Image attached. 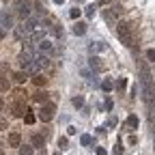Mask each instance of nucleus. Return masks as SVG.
<instances>
[{"mask_svg": "<svg viewBox=\"0 0 155 155\" xmlns=\"http://www.w3.org/2000/svg\"><path fill=\"white\" fill-rule=\"evenodd\" d=\"M58 147H61V151L69 149V140H67V136H61V138H58Z\"/></svg>", "mask_w": 155, "mask_h": 155, "instance_id": "19", "label": "nucleus"}, {"mask_svg": "<svg viewBox=\"0 0 155 155\" xmlns=\"http://www.w3.org/2000/svg\"><path fill=\"white\" fill-rule=\"evenodd\" d=\"M97 155H106V149H101V147H99V149H97Z\"/></svg>", "mask_w": 155, "mask_h": 155, "instance_id": "32", "label": "nucleus"}, {"mask_svg": "<svg viewBox=\"0 0 155 155\" xmlns=\"http://www.w3.org/2000/svg\"><path fill=\"white\" fill-rule=\"evenodd\" d=\"M101 91H104V93H110V91H112V82H110V80H104V82H101Z\"/></svg>", "mask_w": 155, "mask_h": 155, "instance_id": "21", "label": "nucleus"}, {"mask_svg": "<svg viewBox=\"0 0 155 155\" xmlns=\"http://www.w3.org/2000/svg\"><path fill=\"white\" fill-rule=\"evenodd\" d=\"M73 106L75 108H82L84 106V99H82V97H73Z\"/></svg>", "mask_w": 155, "mask_h": 155, "instance_id": "23", "label": "nucleus"}, {"mask_svg": "<svg viewBox=\"0 0 155 155\" xmlns=\"http://www.w3.org/2000/svg\"><path fill=\"white\" fill-rule=\"evenodd\" d=\"M24 121H26L28 125H32V123H35V114H30V112L26 110V114H24Z\"/></svg>", "mask_w": 155, "mask_h": 155, "instance_id": "22", "label": "nucleus"}, {"mask_svg": "<svg viewBox=\"0 0 155 155\" xmlns=\"http://www.w3.org/2000/svg\"><path fill=\"white\" fill-rule=\"evenodd\" d=\"M39 50H41L43 54H48V56H50V54L54 52V45L48 41V39H41V41H39Z\"/></svg>", "mask_w": 155, "mask_h": 155, "instance_id": "6", "label": "nucleus"}, {"mask_svg": "<svg viewBox=\"0 0 155 155\" xmlns=\"http://www.w3.org/2000/svg\"><path fill=\"white\" fill-rule=\"evenodd\" d=\"M54 2H56V5H63V2H65V0H54Z\"/></svg>", "mask_w": 155, "mask_h": 155, "instance_id": "35", "label": "nucleus"}, {"mask_svg": "<svg viewBox=\"0 0 155 155\" xmlns=\"http://www.w3.org/2000/svg\"><path fill=\"white\" fill-rule=\"evenodd\" d=\"M127 129H136L138 127V116H134V114H129V119H127Z\"/></svg>", "mask_w": 155, "mask_h": 155, "instance_id": "11", "label": "nucleus"}, {"mask_svg": "<svg viewBox=\"0 0 155 155\" xmlns=\"http://www.w3.org/2000/svg\"><path fill=\"white\" fill-rule=\"evenodd\" d=\"M13 78H15V82H17V84H24V82H26V78H28V73H24V71H17Z\"/></svg>", "mask_w": 155, "mask_h": 155, "instance_id": "13", "label": "nucleus"}, {"mask_svg": "<svg viewBox=\"0 0 155 155\" xmlns=\"http://www.w3.org/2000/svg\"><path fill=\"white\" fill-rule=\"evenodd\" d=\"M80 144H82V147H91V144H93V136H88V134H84V136H82V138H80Z\"/></svg>", "mask_w": 155, "mask_h": 155, "instance_id": "17", "label": "nucleus"}, {"mask_svg": "<svg viewBox=\"0 0 155 155\" xmlns=\"http://www.w3.org/2000/svg\"><path fill=\"white\" fill-rule=\"evenodd\" d=\"M5 37V28H0V39H2Z\"/></svg>", "mask_w": 155, "mask_h": 155, "instance_id": "34", "label": "nucleus"}, {"mask_svg": "<svg viewBox=\"0 0 155 155\" xmlns=\"http://www.w3.org/2000/svg\"><path fill=\"white\" fill-rule=\"evenodd\" d=\"M95 9H97L95 5H88V7H86V15H88V17H93V15H95Z\"/></svg>", "mask_w": 155, "mask_h": 155, "instance_id": "25", "label": "nucleus"}, {"mask_svg": "<svg viewBox=\"0 0 155 155\" xmlns=\"http://www.w3.org/2000/svg\"><path fill=\"white\" fill-rule=\"evenodd\" d=\"M17 13L22 15L24 19L30 17V5H28V0H17Z\"/></svg>", "mask_w": 155, "mask_h": 155, "instance_id": "3", "label": "nucleus"}, {"mask_svg": "<svg viewBox=\"0 0 155 155\" xmlns=\"http://www.w3.org/2000/svg\"><path fill=\"white\" fill-rule=\"evenodd\" d=\"M9 80H7V78H0V93H5V91H9Z\"/></svg>", "mask_w": 155, "mask_h": 155, "instance_id": "20", "label": "nucleus"}, {"mask_svg": "<svg viewBox=\"0 0 155 155\" xmlns=\"http://www.w3.org/2000/svg\"><path fill=\"white\" fill-rule=\"evenodd\" d=\"M11 110H13V116H24V114H26V106H24L22 101H15Z\"/></svg>", "mask_w": 155, "mask_h": 155, "instance_id": "7", "label": "nucleus"}, {"mask_svg": "<svg viewBox=\"0 0 155 155\" xmlns=\"http://www.w3.org/2000/svg\"><path fill=\"white\" fill-rule=\"evenodd\" d=\"M125 84H127V82H125V78H121V80L116 82V88H119V91H125Z\"/></svg>", "mask_w": 155, "mask_h": 155, "instance_id": "26", "label": "nucleus"}, {"mask_svg": "<svg viewBox=\"0 0 155 155\" xmlns=\"http://www.w3.org/2000/svg\"><path fill=\"white\" fill-rule=\"evenodd\" d=\"M0 155H2V151H0Z\"/></svg>", "mask_w": 155, "mask_h": 155, "instance_id": "36", "label": "nucleus"}, {"mask_svg": "<svg viewBox=\"0 0 155 155\" xmlns=\"http://www.w3.org/2000/svg\"><path fill=\"white\" fill-rule=\"evenodd\" d=\"M54 119V104H45L41 110H39V121L41 123H50Z\"/></svg>", "mask_w": 155, "mask_h": 155, "instance_id": "2", "label": "nucleus"}, {"mask_svg": "<svg viewBox=\"0 0 155 155\" xmlns=\"http://www.w3.org/2000/svg\"><path fill=\"white\" fill-rule=\"evenodd\" d=\"M32 147H37V149H43V138H41V136H32Z\"/></svg>", "mask_w": 155, "mask_h": 155, "instance_id": "18", "label": "nucleus"}, {"mask_svg": "<svg viewBox=\"0 0 155 155\" xmlns=\"http://www.w3.org/2000/svg\"><path fill=\"white\" fill-rule=\"evenodd\" d=\"M0 24H2V28L5 30H9V28H13V17L5 11V13H0Z\"/></svg>", "mask_w": 155, "mask_h": 155, "instance_id": "5", "label": "nucleus"}, {"mask_svg": "<svg viewBox=\"0 0 155 155\" xmlns=\"http://www.w3.org/2000/svg\"><path fill=\"white\" fill-rule=\"evenodd\" d=\"M35 63H37V67H39V69H45V67L50 65V56L41 52V54H37V56H35Z\"/></svg>", "mask_w": 155, "mask_h": 155, "instance_id": "4", "label": "nucleus"}, {"mask_svg": "<svg viewBox=\"0 0 155 155\" xmlns=\"http://www.w3.org/2000/svg\"><path fill=\"white\" fill-rule=\"evenodd\" d=\"M114 155H123V147H121V144L114 147Z\"/></svg>", "mask_w": 155, "mask_h": 155, "instance_id": "29", "label": "nucleus"}, {"mask_svg": "<svg viewBox=\"0 0 155 155\" xmlns=\"http://www.w3.org/2000/svg\"><path fill=\"white\" fill-rule=\"evenodd\" d=\"M32 82H35L37 86H45V84H48V78H43V75H35Z\"/></svg>", "mask_w": 155, "mask_h": 155, "instance_id": "16", "label": "nucleus"}, {"mask_svg": "<svg viewBox=\"0 0 155 155\" xmlns=\"http://www.w3.org/2000/svg\"><path fill=\"white\" fill-rule=\"evenodd\" d=\"M78 15H80V9H78V7H75V9H71V11H69V17H71V19H75V17H78Z\"/></svg>", "mask_w": 155, "mask_h": 155, "instance_id": "27", "label": "nucleus"}, {"mask_svg": "<svg viewBox=\"0 0 155 155\" xmlns=\"http://www.w3.org/2000/svg\"><path fill=\"white\" fill-rule=\"evenodd\" d=\"M84 32H86V24H84V22H75V24H73V35H75V37H82Z\"/></svg>", "mask_w": 155, "mask_h": 155, "instance_id": "8", "label": "nucleus"}, {"mask_svg": "<svg viewBox=\"0 0 155 155\" xmlns=\"http://www.w3.org/2000/svg\"><path fill=\"white\" fill-rule=\"evenodd\" d=\"M88 50H91V54H97V52H101V50H106V45H104V43H99V41H93Z\"/></svg>", "mask_w": 155, "mask_h": 155, "instance_id": "10", "label": "nucleus"}, {"mask_svg": "<svg viewBox=\"0 0 155 155\" xmlns=\"http://www.w3.org/2000/svg\"><path fill=\"white\" fill-rule=\"evenodd\" d=\"M22 144V136L19 134H9V147H19Z\"/></svg>", "mask_w": 155, "mask_h": 155, "instance_id": "9", "label": "nucleus"}, {"mask_svg": "<svg viewBox=\"0 0 155 155\" xmlns=\"http://www.w3.org/2000/svg\"><path fill=\"white\" fill-rule=\"evenodd\" d=\"M75 131H78V129H75V127H73V125H71V127H67V136H73V134H75Z\"/></svg>", "mask_w": 155, "mask_h": 155, "instance_id": "30", "label": "nucleus"}, {"mask_svg": "<svg viewBox=\"0 0 155 155\" xmlns=\"http://www.w3.org/2000/svg\"><path fill=\"white\" fill-rule=\"evenodd\" d=\"M35 99H37V101H45V99H48V93H37Z\"/></svg>", "mask_w": 155, "mask_h": 155, "instance_id": "24", "label": "nucleus"}, {"mask_svg": "<svg viewBox=\"0 0 155 155\" xmlns=\"http://www.w3.org/2000/svg\"><path fill=\"white\" fill-rule=\"evenodd\" d=\"M104 17H106V22H108V24H119V22H116V13L106 11V13H104Z\"/></svg>", "mask_w": 155, "mask_h": 155, "instance_id": "15", "label": "nucleus"}, {"mask_svg": "<svg viewBox=\"0 0 155 155\" xmlns=\"http://www.w3.org/2000/svg\"><path fill=\"white\" fill-rule=\"evenodd\" d=\"M106 110H112V99H106Z\"/></svg>", "mask_w": 155, "mask_h": 155, "instance_id": "31", "label": "nucleus"}, {"mask_svg": "<svg viewBox=\"0 0 155 155\" xmlns=\"http://www.w3.org/2000/svg\"><path fill=\"white\" fill-rule=\"evenodd\" d=\"M2 108H5V99L0 97V112H2Z\"/></svg>", "mask_w": 155, "mask_h": 155, "instance_id": "33", "label": "nucleus"}, {"mask_svg": "<svg viewBox=\"0 0 155 155\" xmlns=\"http://www.w3.org/2000/svg\"><path fill=\"white\" fill-rule=\"evenodd\" d=\"M91 67H93L95 71H101V69H104V65L99 63V58H97V56H93V58H91Z\"/></svg>", "mask_w": 155, "mask_h": 155, "instance_id": "14", "label": "nucleus"}, {"mask_svg": "<svg viewBox=\"0 0 155 155\" xmlns=\"http://www.w3.org/2000/svg\"><path fill=\"white\" fill-rule=\"evenodd\" d=\"M147 56H149V61H151V63H155V50H149Z\"/></svg>", "mask_w": 155, "mask_h": 155, "instance_id": "28", "label": "nucleus"}, {"mask_svg": "<svg viewBox=\"0 0 155 155\" xmlns=\"http://www.w3.org/2000/svg\"><path fill=\"white\" fill-rule=\"evenodd\" d=\"M116 32H119V39L125 48H134V35H131V26L127 22H119L116 24Z\"/></svg>", "mask_w": 155, "mask_h": 155, "instance_id": "1", "label": "nucleus"}, {"mask_svg": "<svg viewBox=\"0 0 155 155\" xmlns=\"http://www.w3.org/2000/svg\"><path fill=\"white\" fill-rule=\"evenodd\" d=\"M32 144H19V155H32Z\"/></svg>", "mask_w": 155, "mask_h": 155, "instance_id": "12", "label": "nucleus"}]
</instances>
